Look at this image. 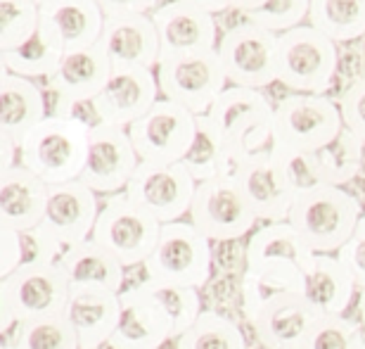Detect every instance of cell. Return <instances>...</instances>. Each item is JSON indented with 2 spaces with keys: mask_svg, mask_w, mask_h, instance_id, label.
<instances>
[{
  "mask_svg": "<svg viewBox=\"0 0 365 349\" xmlns=\"http://www.w3.org/2000/svg\"><path fill=\"white\" fill-rule=\"evenodd\" d=\"M152 21H155L159 34L162 60L209 53V50H216L218 41H221L214 14L187 3H180V0H169V3L159 5L152 12Z\"/></svg>",
  "mask_w": 365,
  "mask_h": 349,
  "instance_id": "17",
  "label": "cell"
},
{
  "mask_svg": "<svg viewBox=\"0 0 365 349\" xmlns=\"http://www.w3.org/2000/svg\"><path fill=\"white\" fill-rule=\"evenodd\" d=\"M320 318L302 293H287L268 302L250 325L264 349H302Z\"/></svg>",
  "mask_w": 365,
  "mask_h": 349,
  "instance_id": "19",
  "label": "cell"
},
{
  "mask_svg": "<svg viewBox=\"0 0 365 349\" xmlns=\"http://www.w3.org/2000/svg\"><path fill=\"white\" fill-rule=\"evenodd\" d=\"M344 131L339 103L327 96L287 93L275 103L273 145L318 152Z\"/></svg>",
  "mask_w": 365,
  "mask_h": 349,
  "instance_id": "7",
  "label": "cell"
},
{
  "mask_svg": "<svg viewBox=\"0 0 365 349\" xmlns=\"http://www.w3.org/2000/svg\"><path fill=\"white\" fill-rule=\"evenodd\" d=\"M162 98L157 71L145 67H114L100 96L93 100L100 123L128 128Z\"/></svg>",
  "mask_w": 365,
  "mask_h": 349,
  "instance_id": "16",
  "label": "cell"
},
{
  "mask_svg": "<svg viewBox=\"0 0 365 349\" xmlns=\"http://www.w3.org/2000/svg\"><path fill=\"white\" fill-rule=\"evenodd\" d=\"M356 290L351 273L337 254L313 252L302 266V295L323 316H344Z\"/></svg>",
  "mask_w": 365,
  "mask_h": 349,
  "instance_id": "22",
  "label": "cell"
},
{
  "mask_svg": "<svg viewBox=\"0 0 365 349\" xmlns=\"http://www.w3.org/2000/svg\"><path fill=\"white\" fill-rule=\"evenodd\" d=\"M48 116L46 93L38 84L10 71H0V133L21 145Z\"/></svg>",
  "mask_w": 365,
  "mask_h": 349,
  "instance_id": "28",
  "label": "cell"
},
{
  "mask_svg": "<svg viewBox=\"0 0 365 349\" xmlns=\"http://www.w3.org/2000/svg\"><path fill=\"white\" fill-rule=\"evenodd\" d=\"M271 152H273L275 162L282 166L284 176H287V181L292 183V188H294L297 195L325 186L316 152L289 150V148H282V145H273Z\"/></svg>",
  "mask_w": 365,
  "mask_h": 349,
  "instance_id": "41",
  "label": "cell"
},
{
  "mask_svg": "<svg viewBox=\"0 0 365 349\" xmlns=\"http://www.w3.org/2000/svg\"><path fill=\"white\" fill-rule=\"evenodd\" d=\"M235 157L228 148V143L223 141V136L218 133V128L211 123L207 114L197 116V136L190 152L182 159V166L190 171L197 183L204 181L218 178V176H232L235 171Z\"/></svg>",
  "mask_w": 365,
  "mask_h": 349,
  "instance_id": "30",
  "label": "cell"
},
{
  "mask_svg": "<svg viewBox=\"0 0 365 349\" xmlns=\"http://www.w3.org/2000/svg\"><path fill=\"white\" fill-rule=\"evenodd\" d=\"M309 10L311 0H266V5H261L259 10L247 12L245 19L280 36L289 29L306 24Z\"/></svg>",
  "mask_w": 365,
  "mask_h": 349,
  "instance_id": "40",
  "label": "cell"
},
{
  "mask_svg": "<svg viewBox=\"0 0 365 349\" xmlns=\"http://www.w3.org/2000/svg\"><path fill=\"white\" fill-rule=\"evenodd\" d=\"M143 266L145 278L200 290L209 283L214 266L211 240L190 221L162 223L159 243Z\"/></svg>",
  "mask_w": 365,
  "mask_h": 349,
  "instance_id": "5",
  "label": "cell"
},
{
  "mask_svg": "<svg viewBox=\"0 0 365 349\" xmlns=\"http://www.w3.org/2000/svg\"><path fill=\"white\" fill-rule=\"evenodd\" d=\"M162 223L140 209L126 193H116L102 202L93 240L116 257L123 268L145 264L159 243Z\"/></svg>",
  "mask_w": 365,
  "mask_h": 349,
  "instance_id": "6",
  "label": "cell"
},
{
  "mask_svg": "<svg viewBox=\"0 0 365 349\" xmlns=\"http://www.w3.org/2000/svg\"><path fill=\"white\" fill-rule=\"evenodd\" d=\"M273 114L275 105L264 91L228 86L207 116L228 143L235 162H240L242 157L273 148Z\"/></svg>",
  "mask_w": 365,
  "mask_h": 349,
  "instance_id": "4",
  "label": "cell"
},
{
  "mask_svg": "<svg viewBox=\"0 0 365 349\" xmlns=\"http://www.w3.org/2000/svg\"><path fill=\"white\" fill-rule=\"evenodd\" d=\"M69 295L71 283L60 264L19 268L0 280V307L12 311L17 325L64 314Z\"/></svg>",
  "mask_w": 365,
  "mask_h": 349,
  "instance_id": "12",
  "label": "cell"
},
{
  "mask_svg": "<svg viewBox=\"0 0 365 349\" xmlns=\"http://www.w3.org/2000/svg\"><path fill=\"white\" fill-rule=\"evenodd\" d=\"M112 62L102 46H91L81 50H69L62 55L55 74L48 79V91L57 98L74 100V103H93L105 88L112 74Z\"/></svg>",
  "mask_w": 365,
  "mask_h": 349,
  "instance_id": "24",
  "label": "cell"
},
{
  "mask_svg": "<svg viewBox=\"0 0 365 349\" xmlns=\"http://www.w3.org/2000/svg\"><path fill=\"white\" fill-rule=\"evenodd\" d=\"M277 39L280 36L252 21L230 26L218 41V57L230 86L264 91L277 81Z\"/></svg>",
  "mask_w": 365,
  "mask_h": 349,
  "instance_id": "9",
  "label": "cell"
},
{
  "mask_svg": "<svg viewBox=\"0 0 365 349\" xmlns=\"http://www.w3.org/2000/svg\"><path fill=\"white\" fill-rule=\"evenodd\" d=\"M100 46L112 67H145L157 69L162 60L159 34L152 14H126L107 17L100 36Z\"/></svg>",
  "mask_w": 365,
  "mask_h": 349,
  "instance_id": "20",
  "label": "cell"
},
{
  "mask_svg": "<svg viewBox=\"0 0 365 349\" xmlns=\"http://www.w3.org/2000/svg\"><path fill=\"white\" fill-rule=\"evenodd\" d=\"M50 186L26 166L0 171V228L31 231L43 223Z\"/></svg>",
  "mask_w": 365,
  "mask_h": 349,
  "instance_id": "26",
  "label": "cell"
},
{
  "mask_svg": "<svg viewBox=\"0 0 365 349\" xmlns=\"http://www.w3.org/2000/svg\"><path fill=\"white\" fill-rule=\"evenodd\" d=\"M98 216V193H93L81 181H69V183L50 186L48 207L41 226L67 250L93 238Z\"/></svg>",
  "mask_w": 365,
  "mask_h": 349,
  "instance_id": "18",
  "label": "cell"
},
{
  "mask_svg": "<svg viewBox=\"0 0 365 349\" xmlns=\"http://www.w3.org/2000/svg\"><path fill=\"white\" fill-rule=\"evenodd\" d=\"M197 191V181L190 176V171L176 164H150L140 162L138 171L130 178L128 188L123 193L145 209L150 216H155L159 223L180 221L190 214Z\"/></svg>",
  "mask_w": 365,
  "mask_h": 349,
  "instance_id": "13",
  "label": "cell"
},
{
  "mask_svg": "<svg viewBox=\"0 0 365 349\" xmlns=\"http://www.w3.org/2000/svg\"><path fill=\"white\" fill-rule=\"evenodd\" d=\"M339 69L337 43L311 24L280 34L277 39V84L289 93L325 96Z\"/></svg>",
  "mask_w": 365,
  "mask_h": 349,
  "instance_id": "3",
  "label": "cell"
},
{
  "mask_svg": "<svg viewBox=\"0 0 365 349\" xmlns=\"http://www.w3.org/2000/svg\"><path fill=\"white\" fill-rule=\"evenodd\" d=\"M105 17H126V14H152L159 0H95Z\"/></svg>",
  "mask_w": 365,
  "mask_h": 349,
  "instance_id": "46",
  "label": "cell"
},
{
  "mask_svg": "<svg viewBox=\"0 0 365 349\" xmlns=\"http://www.w3.org/2000/svg\"><path fill=\"white\" fill-rule=\"evenodd\" d=\"M359 314H361V328L365 333V293H361V300H359Z\"/></svg>",
  "mask_w": 365,
  "mask_h": 349,
  "instance_id": "50",
  "label": "cell"
},
{
  "mask_svg": "<svg viewBox=\"0 0 365 349\" xmlns=\"http://www.w3.org/2000/svg\"><path fill=\"white\" fill-rule=\"evenodd\" d=\"M21 266V243L19 231L0 228V280L19 271Z\"/></svg>",
  "mask_w": 365,
  "mask_h": 349,
  "instance_id": "45",
  "label": "cell"
},
{
  "mask_svg": "<svg viewBox=\"0 0 365 349\" xmlns=\"http://www.w3.org/2000/svg\"><path fill=\"white\" fill-rule=\"evenodd\" d=\"M128 136L140 162L176 164L182 162L197 136V116L171 100L159 98L157 105L135 123Z\"/></svg>",
  "mask_w": 365,
  "mask_h": 349,
  "instance_id": "11",
  "label": "cell"
},
{
  "mask_svg": "<svg viewBox=\"0 0 365 349\" xmlns=\"http://www.w3.org/2000/svg\"><path fill=\"white\" fill-rule=\"evenodd\" d=\"M341 264L346 266V271L351 273L356 288L365 293V214L359 223V228L351 236V240L337 252Z\"/></svg>",
  "mask_w": 365,
  "mask_h": 349,
  "instance_id": "44",
  "label": "cell"
},
{
  "mask_svg": "<svg viewBox=\"0 0 365 349\" xmlns=\"http://www.w3.org/2000/svg\"><path fill=\"white\" fill-rule=\"evenodd\" d=\"M361 349H365V345H363V347H361Z\"/></svg>",
  "mask_w": 365,
  "mask_h": 349,
  "instance_id": "53",
  "label": "cell"
},
{
  "mask_svg": "<svg viewBox=\"0 0 365 349\" xmlns=\"http://www.w3.org/2000/svg\"><path fill=\"white\" fill-rule=\"evenodd\" d=\"M62 271L67 273L71 288H95L109 293H123V273L126 268L116 257L95 240H86L81 245L67 247L60 259Z\"/></svg>",
  "mask_w": 365,
  "mask_h": 349,
  "instance_id": "29",
  "label": "cell"
},
{
  "mask_svg": "<svg viewBox=\"0 0 365 349\" xmlns=\"http://www.w3.org/2000/svg\"><path fill=\"white\" fill-rule=\"evenodd\" d=\"M105 19L95 0H48L41 5V29L60 43L64 53L98 46Z\"/></svg>",
  "mask_w": 365,
  "mask_h": 349,
  "instance_id": "23",
  "label": "cell"
},
{
  "mask_svg": "<svg viewBox=\"0 0 365 349\" xmlns=\"http://www.w3.org/2000/svg\"><path fill=\"white\" fill-rule=\"evenodd\" d=\"M0 150H3V169L0 171H7L19 164V145L14 143L12 138L0 133Z\"/></svg>",
  "mask_w": 365,
  "mask_h": 349,
  "instance_id": "47",
  "label": "cell"
},
{
  "mask_svg": "<svg viewBox=\"0 0 365 349\" xmlns=\"http://www.w3.org/2000/svg\"><path fill=\"white\" fill-rule=\"evenodd\" d=\"M140 166V157L133 148L128 128L98 123L91 128L88 157L81 173V183H86L98 195L123 193Z\"/></svg>",
  "mask_w": 365,
  "mask_h": 349,
  "instance_id": "14",
  "label": "cell"
},
{
  "mask_svg": "<svg viewBox=\"0 0 365 349\" xmlns=\"http://www.w3.org/2000/svg\"><path fill=\"white\" fill-rule=\"evenodd\" d=\"M14 345L19 349H81L76 330L60 316L34 318L14 328Z\"/></svg>",
  "mask_w": 365,
  "mask_h": 349,
  "instance_id": "37",
  "label": "cell"
},
{
  "mask_svg": "<svg viewBox=\"0 0 365 349\" xmlns=\"http://www.w3.org/2000/svg\"><path fill=\"white\" fill-rule=\"evenodd\" d=\"M36 5H43V3H48V0H34Z\"/></svg>",
  "mask_w": 365,
  "mask_h": 349,
  "instance_id": "52",
  "label": "cell"
},
{
  "mask_svg": "<svg viewBox=\"0 0 365 349\" xmlns=\"http://www.w3.org/2000/svg\"><path fill=\"white\" fill-rule=\"evenodd\" d=\"M145 293L152 297V302L164 311L173 328V340H178L182 333H187L195 325L197 318L202 316V297L197 288L176 285V283H162L145 278L138 283Z\"/></svg>",
  "mask_w": 365,
  "mask_h": 349,
  "instance_id": "33",
  "label": "cell"
},
{
  "mask_svg": "<svg viewBox=\"0 0 365 349\" xmlns=\"http://www.w3.org/2000/svg\"><path fill=\"white\" fill-rule=\"evenodd\" d=\"M180 3H187V5H192V7H200V10L211 12V14L228 12L230 10L228 0H180Z\"/></svg>",
  "mask_w": 365,
  "mask_h": 349,
  "instance_id": "48",
  "label": "cell"
},
{
  "mask_svg": "<svg viewBox=\"0 0 365 349\" xmlns=\"http://www.w3.org/2000/svg\"><path fill=\"white\" fill-rule=\"evenodd\" d=\"M21 243V266L19 268H34V266H53L60 264L64 247L57 243L43 226H36L31 231H19Z\"/></svg>",
  "mask_w": 365,
  "mask_h": 349,
  "instance_id": "42",
  "label": "cell"
},
{
  "mask_svg": "<svg viewBox=\"0 0 365 349\" xmlns=\"http://www.w3.org/2000/svg\"><path fill=\"white\" fill-rule=\"evenodd\" d=\"M64 50L46 29H38L31 39L12 50L0 53V69L17 74L21 79H48L55 74L57 64L62 62Z\"/></svg>",
  "mask_w": 365,
  "mask_h": 349,
  "instance_id": "31",
  "label": "cell"
},
{
  "mask_svg": "<svg viewBox=\"0 0 365 349\" xmlns=\"http://www.w3.org/2000/svg\"><path fill=\"white\" fill-rule=\"evenodd\" d=\"M121 314L112 340V349H159L173 340V328L164 311L152 302L140 285L123 290Z\"/></svg>",
  "mask_w": 365,
  "mask_h": 349,
  "instance_id": "21",
  "label": "cell"
},
{
  "mask_svg": "<svg viewBox=\"0 0 365 349\" xmlns=\"http://www.w3.org/2000/svg\"><path fill=\"white\" fill-rule=\"evenodd\" d=\"M3 349H19L17 345H14V343H10V340H7L5 338V343H3Z\"/></svg>",
  "mask_w": 365,
  "mask_h": 349,
  "instance_id": "51",
  "label": "cell"
},
{
  "mask_svg": "<svg viewBox=\"0 0 365 349\" xmlns=\"http://www.w3.org/2000/svg\"><path fill=\"white\" fill-rule=\"evenodd\" d=\"M41 29V5L34 0H0V53L26 43Z\"/></svg>",
  "mask_w": 365,
  "mask_h": 349,
  "instance_id": "38",
  "label": "cell"
},
{
  "mask_svg": "<svg viewBox=\"0 0 365 349\" xmlns=\"http://www.w3.org/2000/svg\"><path fill=\"white\" fill-rule=\"evenodd\" d=\"M325 186L344 188L359 176L365 159V143L356 138L351 131H341L330 145L316 152Z\"/></svg>",
  "mask_w": 365,
  "mask_h": 349,
  "instance_id": "35",
  "label": "cell"
},
{
  "mask_svg": "<svg viewBox=\"0 0 365 349\" xmlns=\"http://www.w3.org/2000/svg\"><path fill=\"white\" fill-rule=\"evenodd\" d=\"M363 219L361 200L337 186H320L297 195L289 223L318 254H337Z\"/></svg>",
  "mask_w": 365,
  "mask_h": 349,
  "instance_id": "2",
  "label": "cell"
},
{
  "mask_svg": "<svg viewBox=\"0 0 365 349\" xmlns=\"http://www.w3.org/2000/svg\"><path fill=\"white\" fill-rule=\"evenodd\" d=\"M88 123L50 114L19 145V164L48 186L78 181L91 143Z\"/></svg>",
  "mask_w": 365,
  "mask_h": 349,
  "instance_id": "1",
  "label": "cell"
},
{
  "mask_svg": "<svg viewBox=\"0 0 365 349\" xmlns=\"http://www.w3.org/2000/svg\"><path fill=\"white\" fill-rule=\"evenodd\" d=\"M155 71L162 98L185 107L195 116L209 114L211 105L230 86L218 50L162 60Z\"/></svg>",
  "mask_w": 365,
  "mask_h": 349,
  "instance_id": "8",
  "label": "cell"
},
{
  "mask_svg": "<svg viewBox=\"0 0 365 349\" xmlns=\"http://www.w3.org/2000/svg\"><path fill=\"white\" fill-rule=\"evenodd\" d=\"M176 349H247V338L230 316L204 309L192 328L176 340Z\"/></svg>",
  "mask_w": 365,
  "mask_h": 349,
  "instance_id": "34",
  "label": "cell"
},
{
  "mask_svg": "<svg viewBox=\"0 0 365 349\" xmlns=\"http://www.w3.org/2000/svg\"><path fill=\"white\" fill-rule=\"evenodd\" d=\"M332 43H351L365 36V0H311L309 21Z\"/></svg>",
  "mask_w": 365,
  "mask_h": 349,
  "instance_id": "32",
  "label": "cell"
},
{
  "mask_svg": "<svg viewBox=\"0 0 365 349\" xmlns=\"http://www.w3.org/2000/svg\"><path fill=\"white\" fill-rule=\"evenodd\" d=\"M121 314V297L109 290L71 288L64 318L76 330L81 349H100L109 345Z\"/></svg>",
  "mask_w": 365,
  "mask_h": 349,
  "instance_id": "25",
  "label": "cell"
},
{
  "mask_svg": "<svg viewBox=\"0 0 365 349\" xmlns=\"http://www.w3.org/2000/svg\"><path fill=\"white\" fill-rule=\"evenodd\" d=\"M232 178L237 181L259 221L280 223L289 219L297 193L271 150L242 157L235 164Z\"/></svg>",
  "mask_w": 365,
  "mask_h": 349,
  "instance_id": "15",
  "label": "cell"
},
{
  "mask_svg": "<svg viewBox=\"0 0 365 349\" xmlns=\"http://www.w3.org/2000/svg\"><path fill=\"white\" fill-rule=\"evenodd\" d=\"M339 112L344 128L351 131L356 138H361L365 143V74L354 79L351 86L341 93Z\"/></svg>",
  "mask_w": 365,
  "mask_h": 349,
  "instance_id": "43",
  "label": "cell"
},
{
  "mask_svg": "<svg viewBox=\"0 0 365 349\" xmlns=\"http://www.w3.org/2000/svg\"><path fill=\"white\" fill-rule=\"evenodd\" d=\"M311 247L304 243L289 221L264 223L247 240L245 268L247 271H294L311 257Z\"/></svg>",
  "mask_w": 365,
  "mask_h": 349,
  "instance_id": "27",
  "label": "cell"
},
{
  "mask_svg": "<svg viewBox=\"0 0 365 349\" xmlns=\"http://www.w3.org/2000/svg\"><path fill=\"white\" fill-rule=\"evenodd\" d=\"M257 221L252 205L232 176H218L197 183L190 205V223L211 243L245 238L247 233H254Z\"/></svg>",
  "mask_w": 365,
  "mask_h": 349,
  "instance_id": "10",
  "label": "cell"
},
{
  "mask_svg": "<svg viewBox=\"0 0 365 349\" xmlns=\"http://www.w3.org/2000/svg\"><path fill=\"white\" fill-rule=\"evenodd\" d=\"M242 311L247 323L273 302L275 297L287 293H302V271H247L242 273Z\"/></svg>",
  "mask_w": 365,
  "mask_h": 349,
  "instance_id": "36",
  "label": "cell"
},
{
  "mask_svg": "<svg viewBox=\"0 0 365 349\" xmlns=\"http://www.w3.org/2000/svg\"><path fill=\"white\" fill-rule=\"evenodd\" d=\"M365 333L361 323L346 316H323L302 349H361Z\"/></svg>",
  "mask_w": 365,
  "mask_h": 349,
  "instance_id": "39",
  "label": "cell"
},
{
  "mask_svg": "<svg viewBox=\"0 0 365 349\" xmlns=\"http://www.w3.org/2000/svg\"><path fill=\"white\" fill-rule=\"evenodd\" d=\"M230 10H237V12H252V10H259L261 5H266V0H228Z\"/></svg>",
  "mask_w": 365,
  "mask_h": 349,
  "instance_id": "49",
  "label": "cell"
}]
</instances>
